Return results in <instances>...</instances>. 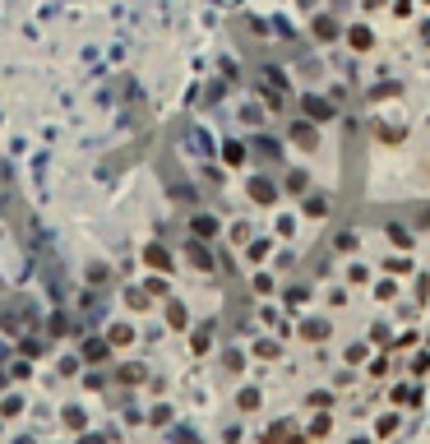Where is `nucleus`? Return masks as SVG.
<instances>
[{
  "label": "nucleus",
  "instance_id": "obj_1",
  "mask_svg": "<svg viewBox=\"0 0 430 444\" xmlns=\"http://www.w3.org/2000/svg\"><path fill=\"white\" fill-rule=\"evenodd\" d=\"M79 361H88V366H107V361H111V342H107V334H102V338H84V347H79Z\"/></svg>",
  "mask_w": 430,
  "mask_h": 444
},
{
  "label": "nucleus",
  "instance_id": "obj_2",
  "mask_svg": "<svg viewBox=\"0 0 430 444\" xmlns=\"http://www.w3.org/2000/svg\"><path fill=\"white\" fill-rule=\"evenodd\" d=\"M46 352H51V342H46L42 334H23V338H19V356H23V361H42Z\"/></svg>",
  "mask_w": 430,
  "mask_h": 444
},
{
  "label": "nucleus",
  "instance_id": "obj_3",
  "mask_svg": "<svg viewBox=\"0 0 430 444\" xmlns=\"http://www.w3.org/2000/svg\"><path fill=\"white\" fill-rule=\"evenodd\" d=\"M61 421H65L70 430H79V435L88 430V412H84V407H75V403H65V407H61Z\"/></svg>",
  "mask_w": 430,
  "mask_h": 444
},
{
  "label": "nucleus",
  "instance_id": "obj_4",
  "mask_svg": "<svg viewBox=\"0 0 430 444\" xmlns=\"http://www.w3.org/2000/svg\"><path fill=\"white\" fill-rule=\"evenodd\" d=\"M107 342H111V347H130V342H135V329H130L125 320H116L107 329Z\"/></svg>",
  "mask_w": 430,
  "mask_h": 444
},
{
  "label": "nucleus",
  "instance_id": "obj_5",
  "mask_svg": "<svg viewBox=\"0 0 430 444\" xmlns=\"http://www.w3.org/2000/svg\"><path fill=\"white\" fill-rule=\"evenodd\" d=\"M125 306H130V310H148V306H153V291H148V287H125Z\"/></svg>",
  "mask_w": 430,
  "mask_h": 444
},
{
  "label": "nucleus",
  "instance_id": "obj_6",
  "mask_svg": "<svg viewBox=\"0 0 430 444\" xmlns=\"http://www.w3.org/2000/svg\"><path fill=\"white\" fill-rule=\"evenodd\" d=\"M23 407H28V398H23V394H5V398H0V416H5V421H14Z\"/></svg>",
  "mask_w": 430,
  "mask_h": 444
},
{
  "label": "nucleus",
  "instance_id": "obj_7",
  "mask_svg": "<svg viewBox=\"0 0 430 444\" xmlns=\"http://www.w3.org/2000/svg\"><path fill=\"white\" fill-rule=\"evenodd\" d=\"M144 260L153 264V269H162V273H171V255L162 250V245H144Z\"/></svg>",
  "mask_w": 430,
  "mask_h": 444
},
{
  "label": "nucleus",
  "instance_id": "obj_8",
  "mask_svg": "<svg viewBox=\"0 0 430 444\" xmlns=\"http://www.w3.org/2000/svg\"><path fill=\"white\" fill-rule=\"evenodd\" d=\"M79 366H84V361H79V352H75V356H61V361H56V375H61V380H70V375H79Z\"/></svg>",
  "mask_w": 430,
  "mask_h": 444
},
{
  "label": "nucleus",
  "instance_id": "obj_9",
  "mask_svg": "<svg viewBox=\"0 0 430 444\" xmlns=\"http://www.w3.org/2000/svg\"><path fill=\"white\" fill-rule=\"evenodd\" d=\"M28 375H32V361H23V356H19L14 366H10V380H14V384H23Z\"/></svg>",
  "mask_w": 430,
  "mask_h": 444
},
{
  "label": "nucleus",
  "instance_id": "obj_10",
  "mask_svg": "<svg viewBox=\"0 0 430 444\" xmlns=\"http://www.w3.org/2000/svg\"><path fill=\"white\" fill-rule=\"evenodd\" d=\"M139 380H144V370H139V366H121V384H139Z\"/></svg>",
  "mask_w": 430,
  "mask_h": 444
},
{
  "label": "nucleus",
  "instance_id": "obj_11",
  "mask_svg": "<svg viewBox=\"0 0 430 444\" xmlns=\"http://www.w3.org/2000/svg\"><path fill=\"white\" fill-rule=\"evenodd\" d=\"M167 320H171V324H176V329H181V324H185V310H181V306H176V301H171V310H167Z\"/></svg>",
  "mask_w": 430,
  "mask_h": 444
},
{
  "label": "nucleus",
  "instance_id": "obj_12",
  "mask_svg": "<svg viewBox=\"0 0 430 444\" xmlns=\"http://www.w3.org/2000/svg\"><path fill=\"white\" fill-rule=\"evenodd\" d=\"M79 444H107V435H84Z\"/></svg>",
  "mask_w": 430,
  "mask_h": 444
},
{
  "label": "nucleus",
  "instance_id": "obj_13",
  "mask_svg": "<svg viewBox=\"0 0 430 444\" xmlns=\"http://www.w3.org/2000/svg\"><path fill=\"white\" fill-rule=\"evenodd\" d=\"M0 435H5V416H0Z\"/></svg>",
  "mask_w": 430,
  "mask_h": 444
}]
</instances>
